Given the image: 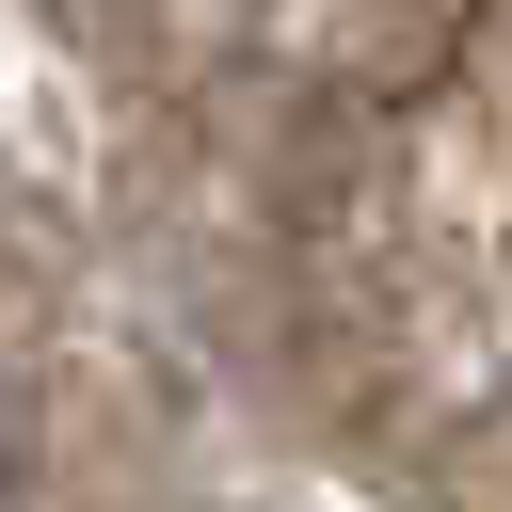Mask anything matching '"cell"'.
<instances>
[{
    "label": "cell",
    "instance_id": "obj_1",
    "mask_svg": "<svg viewBox=\"0 0 512 512\" xmlns=\"http://www.w3.org/2000/svg\"><path fill=\"white\" fill-rule=\"evenodd\" d=\"M0 512H16V416H0Z\"/></svg>",
    "mask_w": 512,
    "mask_h": 512
}]
</instances>
